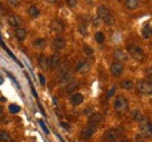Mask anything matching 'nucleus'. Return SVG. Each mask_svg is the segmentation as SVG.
I'll use <instances>...</instances> for the list:
<instances>
[{
  "label": "nucleus",
  "mask_w": 152,
  "mask_h": 142,
  "mask_svg": "<svg viewBox=\"0 0 152 142\" xmlns=\"http://www.w3.org/2000/svg\"><path fill=\"white\" fill-rule=\"evenodd\" d=\"M139 129H140V134L145 137H151L152 136V123L150 122V120L145 116H142L139 120Z\"/></svg>",
  "instance_id": "nucleus-1"
},
{
  "label": "nucleus",
  "mask_w": 152,
  "mask_h": 142,
  "mask_svg": "<svg viewBox=\"0 0 152 142\" xmlns=\"http://www.w3.org/2000/svg\"><path fill=\"white\" fill-rule=\"evenodd\" d=\"M128 52L130 54V56L136 59V61H143L145 55H144V51L138 45H135V44H130L128 45Z\"/></svg>",
  "instance_id": "nucleus-2"
},
{
  "label": "nucleus",
  "mask_w": 152,
  "mask_h": 142,
  "mask_svg": "<svg viewBox=\"0 0 152 142\" xmlns=\"http://www.w3.org/2000/svg\"><path fill=\"white\" fill-rule=\"evenodd\" d=\"M114 107L116 110V112L118 113H124L128 107H129V101L125 97L123 96H118L116 99H115V103H114Z\"/></svg>",
  "instance_id": "nucleus-3"
},
{
  "label": "nucleus",
  "mask_w": 152,
  "mask_h": 142,
  "mask_svg": "<svg viewBox=\"0 0 152 142\" xmlns=\"http://www.w3.org/2000/svg\"><path fill=\"white\" fill-rule=\"evenodd\" d=\"M137 91L140 94L151 96L152 94V83L147 81H139L137 83Z\"/></svg>",
  "instance_id": "nucleus-4"
},
{
  "label": "nucleus",
  "mask_w": 152,
  "mask_h": 142,
  "mask_svg": "<svg viewBox=\"0 0 152 142\" xmlns=\"http://www.w3.org/2000/svg\"><path fill=\"white\" fill-rule=\"evenodd\" d=\"M123 71H124V65H123V63L117 62V61H115V62L111 63V65H110V72H111L112 76L118 77V76H121V75L123 74Z\"/></svg>",
  "instance_id": "nucleus-5"
},
{
  "label": "nucleus",
  "mask_w": 152,
  "mask_h": 142,
  "mask_svg": "<svg viewBox=\"0 0 152 142\" xmlns=\"http://www.w3.org/2000/svg\"><path fill=\"white\" fill-rule=\"evenodd\" d=\"M60 61H61V56L59 52H55L50 56V58H48V69L50 70H55L59 64H60Z\"/></svg>",
  "instance_id": "nucleus-6"
},
{
  "label": "nucleus",
  "mask_w": 152,
  "mask_h": 142,
  "mask_svg": "<svg viewBox=\"0 0 152 142\" xmlns=\"http://www.w3.org/2000/svg\"><path fill=\"white\" fill-rule=\"evenodd\" d=\"M103 121V115L101 114V113H93L90 116H89V119H88V123H89V126H91V127H97L101 122Z\"/></svg>",
  "instance_id": "nucleus-7"
},
{
  "label": "nucleus",
  "mask_w": 152,
  "mask_h": 142,
  "mask_svg": "<svg viewBox=\"0 0 152 142\" xmlns=\"http://www.w3.org/2000/svg\"><path fill=\"white\" fill-rule=\"evenodd\" d=\"M89 70H90V64L87 61H80L75 66V71L80 74H87Z\"/></svg>",
  "instance_id": "nucleus-8"
},
{
  "label": "nucleus",
  "mask_w": 152,
  "mask_h": 142,
  "mask_svg": "<svg viewBox=\"0 0 152 142\" xmlns=\"http://www.w3.org/2000/svg\"><path fill=\"white\" fill-rule=\"evenodd\" d=\"M112 56H114V58H115L117 62H121V63L126 62V61L129 59L128 54H126L124 50H122V49H116V50L114 51Z\"/></svg>",
  "instance_id": "nucleus-9"
},
{
  "label": "nucleus",
  "mask_w": 152,
  "mask_h": 142,
  "mask_svg": "<svg viewBox=\"0 0 152 142\" xmlns=\"http://www.w3.org/2000/svg\"><path fill=\"white\" fill-rule=\"evenodd\" d=\"M119 137V132L115 128L112 129H109L105 132V135H104V139L108 141V142H115L117 139Z\"/></svg>",
  "instance_id": "nucleus-10"
},
{
  "label": "nucleus",
  "mask_w": 152,
  "mask_h": 142,
  "mask_svg": "<svg viewBox=\"0 0 152 142\" xmlns=\"http://www.w3.org/2000/svg\"><path fill=\"white\" fill-rule=\"evenodd\" d=\"M56 69H57V70H56V77H57L59 79H61L64 75H67V74L69 72V63H68V62H64L63 64H61V65L57 66Z\"/></svg>",
  "instance_id": "nucleus-11"
},
{
  "label": "nucleus",
  "mask_w": 152,
  "mask_h": 142,
  "mask_svg": "<svg viewBox=\"0 0 152 142\" xmlns=\"http://www.w3.org/2000/svg\"><path fill=\"white\" fill-rule=\"evenodd\" d=\"M7 22H8V25H10L11 27H13V28H19V26H20V23H21V20H20V18H19L18 15H15V14H8V15H7Z\"/></svg>",
  "instance_id": "nucleus-12"
},
{
  "label": "nucleus",
  "mask_w": 152,
  "mask_h": 142,
  "mask_svg": "<svg viewBox=\"0 0 152 142\" xmlns=\"http://www.w3.org/2000/svg\"><path fill=\"white\" fill-rule=\"evenodd\" d=\"M49 28H50V30L54 32V33H61V32H63L64 26H63V23H62L61 21H59V20H54V21L50 22Z\"/></svg>",
  "instance_id": "nucleus-13"
},
{
  "label": "nucleus",
  "mask_w": 152,
  "mask_h": 142,
  "mask_svg": "<svg viewBox=\"0 0 152 142\" xmlns=\"http://www.w3.org/2000/svg\"><path fill=\"white\" fill-rule=\"evenodd\" d=\"M94 133H95V128L91 126H87L81 130V137L84 140H88L94 135Z\"/></svg>",
  "instance_id": "nucleus-14"
},
{
  "label": "nucleus",
  "mask_w": 152,
  "mask_h": 142,
  "mask_svg": "<svg viewBox=\"0 0 152 142\" xmlns=\"http://www.w3.org/2000/svg\"><path fill=\"white\" fill-rule=\"evenodd\" d=\"M83 100H84V98H83V96H82L81 93H74V94H71V97H70V104H71L73 106H79V105H81V104L83 103Z\"/></svg>",
  "instance_id": "nucleus-15"
},
{
  "label": "nucleus",
  "mask_w": 152,
  "mask_h": 142,
  "mask_svg": "<svg viewBox=\"0 0 152 142\" xmlns=\"http://www.w3.org/2000/svg\"><path fill=\"white\" fill-rule=\"evenodd\" d=\"M109 14H111V13H110V11L108 10V7H105L104 5H101V6L97 7V17H98L101 20H104Z\"/></svg>",
  "instance_id": "nucleus-16"
},
{
  "label": "nucleus",
  "mask_w": 152,
  "mask_h": 142,
  "mask_svg": "<svg viewBox=\"0 0 152 142\" xmlns=\"http://www.w3.org/2000/svg\"><path fill=\"white\" fill-rule=\"evenodd\" d=\"M53 45H54V48H55L56 50H62V49L66 47V40H64L63 37H61V36H57V37L54 39Z\"/></svg>",
  "instance_id": "nucleus-17"
},
{
  "label": "nucleus",
  "mask_w": 152,
  "mask_h": 142,
  "mask_svg": "<svg viewBox=\"0 0 152 142\" xmlns=\"http://www.w3.org/2000/svg\"><path fill=\"white\" fill-rule=\"evenodd\" d=\"M26 36H27V30L25 28H17L15 29V37L18 41H20V42L25 41Z\"/></svg>",
  "instance_id": "nucleus-18"
},
{
  "label": "nucleus",
  "mask_w": 152,
  "mask_h": 142,
  "mask_svg": "<svg viewBox=\"0 0 152 142\" xmlns=\"http://www.w3.org/2000/svg\"><path fill=\"white\" fill-rule=\"evenodd\" d=\"M38 63L42 70H48V57L46 55H40L38 58Z\"/></svg>",
  "instance_id": "nucleus-19"
},
{
  "label": "nucleus",
  "mask_w": 152,
  "mask_h": 142,
  "mask_svg": "<svg viewBox=\"0 0 152 142\" xmlns=\"http://www.w3.org/2000/svg\"><path fill=\"white\" fill-rule=\"evenodd\" d=\"M142 35L144 39H150L152 36V27L150 25H145L142 29Z\"/></svg>",
  "instance_id": "nucleus-20"
},
{
  "label": "nucleus",
  "mask_w": 152,
  "mask_h": 142,
  "mask_svg": "<svg viewBox=\"0 0 152 142\" xmlns=\"http://www.w3.org/2000/svg\"><path fill=\"white\" fill-rule=\"evenodd\" d=\"M138 5H139V0H125V6L130 11L136 10L138 7Z\"/></svg>",
  "instance_id": "nucleus-21"
},
{
  "label": "nucleus",
  "mask_w": 152,
  "mask_h": 142,
  "mask_svg": "<svg viewBox=\"0 0 152 142\" xmlns=\"http://www.w3.org/2000/svg\"><path fill=\"white\" fill-rule=\"evenodd\" d=\"M27 12H28V15L31 18H33V19H35V18H38L40 15V10L36 6H31Z\"/></svg>",
  "instance_id": "nucleus-22"
},
{
  "label": "nucleus",
  "mask_w": 152,
  "mask_h": 142,
  "mask_svg": "<svg viewBox=\"0 0 152 142\" xmlns=\"http://www.w3.org/2000/svg\"><path fill=\"white\" fill-rule=\"evenodd\" d=\"M0 141H1V142H11L12 137H11V135L7 132L0 129Z\"/></svg>",
  "instance_id": "nucleus-23"
},
{
  "label": "nucleus",
  "mask_w": 152,
  "mask_h": 142,
  "mask_svg": "<svg viewBox=\"0 0 152 142\" xmlns=\"http://www.w3.org/2000/svg\"><path fill=\"white\" fill-rule=\"evenodd\" d=\"M121 86H122V89H124L126 91H131L133 89V83L130 79H125L121 83Z\"/></svg>",
  "instance_id": "nucleus-24"
},
{
  "label": "nucleus",
  "mask_w": 152,
  "mask_h": 142,
  "mask_svg": "<svg viewBox=\"0 0 152 142\" xmlns=\"http://www.w3.org/2000/svg\"><path fill=\"white\" fill-rule=\"evenodd\" d=\"M33 45L36 48V49H43L46 47V40L45 39H38L33 42Z\"/></svg>",
  "instance_id": "nucleus-25"
},
{
  "label": "nucleus",
  "mask_w": 152,
  "mask_h": 142,
  "mask_svg": "<svg viewBox=\"0 0 152 142\" xmlns=\"http://www.w3.org/2000/svg\"><path fill=\"white\" fill-rule=\"evenodd\" d=\"M70 82H73V75H71L70 72H68L67 75H64V76L60 79V83H61L62 85H67V84H69Z\"/></svg>",
  "instance_id": "nucleus-26"
},
{
  "label": "nucleus",
  "mask_w": 152,
  "mask_h": 142,
  "mask_svg": "<svg viewBox=\"0 0 152 142\" xmlns=\"http://www.w3.org/2000/svg\"><path fill=\"white\" fill-rule=\"evenodd\" d=\"M76 88H77V83H76V82H70L69 84L66 85V92L67 93H71Z\"/></svg>",
  "instance_id": "nucleus-27"
},
{
  "label": "nucleus",
  "mask_w": 152,
  "mask_h": 142,
  "mask_svg": "<svg viewBox=\"0 0 152 142\" xmlns=\"http://www.w3.org/2000/svg\"><path fill=\"white\" fill-rule=\"evenodd\" d=\"M95 40H96V42H97V43H103V42H104V40H105L104 34H103V33H101V32H97V33L95 34Z\"/></svg>",
  "instance_id": "nucleus-28"
},
{
  "label": "nucleus",
  "mask_w": 152,
  "mask_h": 142,
  "mask_svg": "<svg viewBox=\"0 0 152 142\" xmlns=\"http://www.w3.org/2000/svg\"><path fill=\"white\" fill-rule=\"evenodd\" d=\"M104 23L105 25H108V26H111V25H114L115 23V18H114V15H111V14H109L104 20Z\"/></svg>",
  "instance_id": "nucleus-29"
},
{
  "label": "nucleus",
  "mask_w": 152,
  "mask_h": 142,
  "mask_svg": "<svg viewBox=\"0 0 152 142\" xmlns=\"http://www.w3.org/2000/svg\"><path fill=\"white\" fill-rule=\"evenodd\" d=\"M131 116H132L135 120H138V121H139V120H140V118H142V116H140L139 111H137V110H135V111H132V112H131Z\"/></svg>",
  "instance_id": "nucleus-30"
},
{
  "label": "nucleus",
  "mask_w": 152,
  "mask_h": 142,
  "mask_svg": "<svg viewBox=\"0 0 152 142\" xmlns=\"http://www.w3.org/2000/svg\"><path fill=\"white\" fill-rule=\"evenodd\" d=\"M8 110H10L11 113H18V112H20V107L17 106V105H14V104H13V105H10V108H8Z\"/></svg>",
  "instance_id": "nucleus-31"
},
{
  "label": "nucleus",
  "mask_w": 152,
  "mask_h": 142,
  "mask_svg": "<svg viewBox=\"0 0 152 142\" xmlns=\"http://www.w3.org/2000/svg\"><path fill=\"white\" fill-rule=\"evenodd\" d=\"M8 5L11 7H18L20 5V0H8Z\"/></svg>",
  "instance_id": "nucleus-32"
},
{
  "label": "nucleus",
  "mask_w": 152,
  "mask_h": 142,
  "mask_svg": "<svg viewBox=\"0 0 152 142\" xmlns=\"http://www.w3.org/2000/svg\"><path fill=\"white\" fill-rule=\"evenodd\" d=\"M83 51H84V52H86L88 56L94 54V50H93V49H91L89 45H84V47H83Z\"/></svg>",
  "instance_id": "nucleus-33"
},
{
  "label": "nucleus",
  "mask_w": 152,
  "mask_h": 142,
  "mask_svg": "<svg viewBox=\"0 0 152 142\" xmlns=\"http://www.w3.org/2000/svg\"><path fill=\"white\" fill-rule=\"evenodd\" d=\"M66 3L69 7H75L76 4H77V0H66Z\"/></svg>",
  "instance_id": "nucleus-34"
},
{
  "label": "nucleus",
  "mask_w": 152,
  "mask_h": 142,
  "mask_svg": "<svg viewBox=\"0 0 152 142\" xmlns=\"http://www.w3.org/2000/svg\"><path fill=\"white\" fill-rule=\"evenodd\" d=\"M79 32H80L82 35H87V28H86V26L80 25V26H79Z\"/></svg>",
  "instance_id": "nucleus-35"
},
{
  "label": "nucleus",
  "mask_w": 152,
  "mask_h": 142,
  "mask_svg": "<svg viewBox=\"0 0 152 142\" xmlns=\"http://www.w3.org/2000/svg\"><path fill=\"white\" fill-rule=\"evenodd\" d=\"M146 76L150 81H152V68H150L149 70H146Z\"/></svg>",
  "instance_id": "nucleus-36"
},
{
  "label": "nucleus",
  "mask_w": 152,
  "mask_h": 142,
  "mask_svg": "<svg viewBox=\"0 0 152 142\" xmlns=\"http://www.w3.org/2000/svg\"><path fill=\"white\" fill-rule=\"evenodd\" d=\"M115 91H116V86H114V88H112V89H111V90L108 92V96H107V97H108V98L112 97V96H114V93H115Z\"/></svg>",
  "instance_id": "nucleus-37"
},
{
  "label": "nucleus",
  "mask_w": 152,
  "mask_h": 142,
  "mask_svg": "<svg viewBox=\"0 0 152 142\" xmlns=\"http://www.w3.org/2000/svg\"><path fill=\"white\" fill-rule=\"evenodd\" d=\"M39 79H40V83H41L42 85H45V84H46V81H45V76H43V75H41V74H40V75H39Z\"/></svg>",
  "instance_id": "nucleus-38"
},
{
  "label": "nucleus",
  "mask_w": 152,
  "mask_h": 142,
  "mask_svg": "<svg viewBox=\"0 0 152 142\" xmlns=\"http://www.w3.org/2000/svg\"><path fill=\"white\" fill-rule=\"evenodd\" d=\"M100 21H101V19H100L98 17H97L96 19H94V22H93V23H94V26H96V27H97V26H100V23H101Z\"/></svg>",
  "instance_id": "nucleus-39"
},
{
  "label": "nucleus",
  "mask_w": 152,
  "mask_h": 142,
  "mask_svg": "<svg viewBox=\"0 0 152 142\" xmlns=\"http://www.w3.org/2000/svg\"><path fill=\"white\" fill-rule=\"evenodd\" d=\"M40 125H41V127H42V128H43V130H45V132H46V134H49V130H48V129H47V127H46V126H45V123H43V122H42V121H40Z\"/></svg>",
  "instance_id": "nucleus-40"
},
{
  "label": "nucleus",
  "mask_w": 152,
  "mask_h": 142,
  "mask_svg": "<svg viewBox=\"0 0 152 142\" xmlns=\"http://www.w3.org/2000/svg\"><path fill=\"white\" fill-rule=\"evenodd\" d=\"M46 1H47L48 4H55V3L57 1V0H46Z\"/></svg>",
  "instance_id": "nucleus-41"
},
{
  "label": "nucleus",
  "mask_w": 152,
  "mask_h": 142,
  "mask_svg": "<svg viewBox=\"0 0 152 142\" xmlns=\"http://www.w3.org/2000/svg\"><path fill=\"white\" fill-rule=\"evenodd\" d=\"M61 125H62V127H64V128L69 129V126H68V125H66V122H61Z\"/></svg>",
  "instance_id": "nucleus-42"
},
{
  "label": "nucleus",
  "mask_w": 152,
  "mask_h": 142,
  "mask_svg": "<svg viewBox=\"0 0 152 142\" xmlns=\"http://www.w3.org/2000/svg\"><path fill=\"white\" fill-rule=\"evenodd\" d=\"M91 111H93L91 108H87V110L84 111V113H89V112H91Z\"/></svg>",
  "instance_id": "nucleus-43"
},
{
  "label": "nucleus",
  "mask_w": 152,
  "mask_h": 142,
  "mask_svg": "<svg viewBox=\"0 0 152 142\" xmlns=\"http://www.w3.org/2000/svg\"><path fill=\"white\" fill-rule=\"evenodd\" d=\"M119 142H131V141H128V140H123V141H119Z\"/></svg>",
  "instance_id": "nucleus-44"
},
{
  "label": "nucleus",
  "mask_w": 152,
  "mask_h": 142,
  "mask_svg": "<svg viewBox=\"0 0 152 142\" xmlns=\"http://www.w3.org/2000/svg\"><path fill=\"white\" fill-rule=\"evenodd\" d=\"M1 113H3V107L0 106V114H1Z\"/></svg>",
  "instance_id": "nucleus-45"
},
{
  "label": "nucleus",
  "mask_w": 152,
  "mask_h": 142,
  "mask_svg": "<svg viewBox=\"0 0 152 142\" xmlns=\"http://www.w3.org/2000/svg\"><path fill=\"white\" fill-rule=\"evenodd\" d=\"M1 82H3V81H1V79H0V83H1Z\"/></svg>",
  "instance_id": "nucleus-46"
}]
</instances>
